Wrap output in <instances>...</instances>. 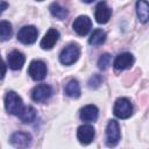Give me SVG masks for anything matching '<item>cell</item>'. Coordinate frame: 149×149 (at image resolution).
Here are the masks:
<instances>
[{"mask_svg":"<svg viewBox=\"0 0 149 149\" xmlns=\"http://www.w3.org/2000/svg\"><path fill=\"white\" fill-rule=\"evenodd\" d=\"M80 56V48L76 43L66 45L59 54V62L63 65H72Z\"/></svg>","mask_w":149,"mask_h":149,"instance_id":"cell-1","label":"cell"},{"mask_svg":"<svg viewBox=\"0 0 149 149\" xmlns=\"http://www.w3.org/2000/svg\"><path fill=\"white\" fill-rule=\"evenodd\" d=\"M5 108L9 114L19 115L23 108L21 97L14 91H8L5 97Z\"/></svg>","mask_w":149,"mask_h":149,"instance_id":"cell-2","label":"cell"},{"mask_svg":"<svg viewBox=\"0 0 149 149\" xmlns=\"http://www.w3.org/2000/svg\"><path fill=\"white\" fill-rule=\"evenodd\" d=\"M114 114L119 119H128L133 114V105L127 98H119L114 104Z\"/></svg>","mask_w":149,"mask_h":149,"instance_id":"cell-3","label":"cell"},{"mask_svg":"<svg viewBox=\"0 0 149 149\" xmlns=\"http://www.w3.org/2000/svg\"><path fill=\"white\" fill-rule=\"evenodd\" d=\"M121 139L120 126L118 121L111 120L106 127V144L108 147H115Z\"/></svg>","mask_w":149,"mask_h":149,"instance_id":"cell-4","label":"cell"},{"mask_svg":"<svg viewBox=\"0 0 149 149\" xmlns=\"http://www.w3.org/2000/svg\"><path fill=\"white\" fill-rule=\"evenodd\" d=\"M28 74L36 81L43 80L47 76V65L40 59H34L30 62L28 68Z\"/></svg>","mask_w":149,"mask_h":149,"instance_id":"cell-5","label":"cell"},{"mask_svg":"<svg viewBox=\"0 0 149 149\" xmlns=\"http://www.w3.org/2000/svg\"><path fill=\"white\" fill-rule=\"evenodd\" d=\"M37 28L34 26H24L17 33V40L23 44H33L37 38Z\"/></svg>","mask_w":149,"mask_h":149,"instance_id":"cell-6","label":"cell"},{"mask_svg":"<svg viewBox=\"0 0 149 149\" xmlns=\"http://www.w3.org/2000/svg\"><path fill=\"white\" fill-rule=\"evenodd\" d=\"M72 28L73 30L80 35V36H85L88 34V31L91 30L92 28V22H91V19L86 15H80L78 16L73 23H72Z\"/></svg>","mask_w":149,"mask_h":149,"instance_id":"cell-7","label":"cell"},{"mask_svg":"<svg viewBox=\"0 0 149 149\" xmlns=\"http://www.w3.org/2000/svg\"><path fill=\"white\" fill-rule=\"evenodd\" d=\"M52 95V88L51 86L47 84H40L35 86L31 91V99L36 102H42L48 100Z\"/></svg>","mask_w":149,"mask_h":149,"instance_id":"cell-8","label":"cell"},{"mask_svg":"<svg viewBox=\"0 0 149 149\" xmlns=\"http://www.w3.org/2000/svg\"><path fill=\"white\" fill-rule=\"evenodd\" d=\"M31 135L26 132H15L12 134L9 142L16 148H27L31 144Z\"/></svg>","mask_w":149,"mask_h":149,"instance_id":"cell-9","label":"cell"},{"mask_svg":"<svg viewBox=\"0 0 149 149\" xmlns=\"http://www.w3.org/2000/svg\"><path fill=\"white\" fill-rule=\"evenodd\" d=\"M112 15V9L107 6V3L105 1H100L97 7H95V12H94V17L95 21L100 24H105L109 21Z\"/></svg>","mask_w":149,"mask_h":149,"instance_id":"cell-10","label":"cell"},{"mask_svg":"<svg viewBox=\"0 0 149 149\" xmlns=\"http://www.w3.org/2000/svg\"><path fill=\"white\" fill-rule=\"evenodd\" d=\"M95 132L91 125H81L77 130V139L81 144H90L94 139Z\"/></svg>","mask_w":149,"mask_h":149,"instance_id":"cell-11","label":"cell"},{"mask_svg":"<svg viewBox=\"0 0 149 149\" xmlns=\"http://www.w3.org/2000/svg\"><path fill=\"white\" fill-rule=\"evenodd\" d=\"M58 38H59V31L57 29H55V28H50L45 33V35L43 36V38L41 40L40 45H41V48L43 50H50L57 43Z\"/></svg>","mask_w":149,"mask_h":149,"instance_id":"cell-12","label":"cell"},{"mask_svg":"<svg viewBox=\"0 0 149 149\" xmlns=\"http://www.w3.org/2000/svg\"><path fill=\"white\" fill-rule=\"evenodd\" d=\"M134 56L129 52H122L120 55L116 56V58L114 59V69L118 71H122L126 69H129L133 64H134Z\"/></svg>","mask_w":149,"mask_h":149,"instance_id":"cell-13","label":"cell"},{"mask_svg":"<svg viewBox=\"0 0 149 149\" xmlns=\"http://www.w3.org/2000/svg\"><path fill=\"white\" fill-rule=\"evenodd\" d=\"M24 62H26V57H24V55H23L22 52H20L19 50H13V51H10V52L8 54L7 64H8V66H9L12 70H14V71L20 70V69L23 66Z\"/></svg>","mask_w":149,"mask_h":149,"instance_id":"cell-14","label":"cell"},{"mask_svg":"<svg viewBox=\"0 0 149 149\" xmlns=\"http://www.w3.org/2000/svg\"><path fill=\"white\" fill-rule=\"evenodd\" d=\"M79 116L84 122H94L99 116V109L94 105H86L80 109Z\"/></svg>","mask_w":149,"mask_h":149,"instance_id":"cell-15","label":"cell"},{"mask_svg":"<svg viewBox=\"0 0 149 149\" xmlns=\"http://www.w3.org/2000/svg\"><path fill=\"white\" fill-rule=\"evenodd\" d=\"M136 14L140 22L146 23L149 21V2L146 0L136 1Z\"/></svg>","mask_w":149,"mask_h":149,"instance_id":"cell-16","label":"cell"},{"mask_svg":"<svg viewBox=\"0 0 149 149\" xmlns=\"http://www.w3.org/2000/svg\"><path fill=\"white\" fill-rule=\"evenodd\" d=\"M64 93L70 98H78L80 95V86L78 80L76 79L69 80L64 87Z\"/></svg>","mask_w":149,"mask_h":149,"instance_id":"cell-17","label":"cell"},{"mask_svg":"<svg viewBox=\"0 0 149 149\" xmlns=\"http://www.w3.org/2000/svg\"><path fill=\"white\" fill-rule=\"evenodd\" d=\"M105 41H106V33L100 28L94 29L88 38V43L93 47H99V45L104 44Z\"/></svg>","mask_w":149,"mask_h":149,"instance_id":"cell-18","label":"cell"},{"mask_svg":"<svg viewBox=\"0 0 149 149\" xmlns=\"http://www.w3.org/2000/svg\"><path fill=\"white\" fill-rule=\"evenodd\" d=\"M19 118L23 123H30L36 119V109L31 106H26L20 112Z\"/></svg>","mask_w":149,"mask_h":149,"instance_id":"cell-19","label":"cell"},{"mask_svg":"<svg viewBox=\"0 0 149 149\" xmlns=\"http://www.w3.org/2000/svg\"><path fill=\"white\" fill-rule=\"evenodd\" d=\"M49 10H50L52 16H55V17H57L59 20H64L69 14L68 9L64 8L63 6H61L58 2H52L50 5V7H49Z\"/></svg>","mask_w":149,"mask_h":149,"instance_id":"cell-20","label":"cell"},{"mask_svg":"<svg viewBox=\"0 0 149 149\" xmlns=\"http://www.w3.org/2000/svg\"><path fill=\"white\" fill-rule=\"evenodd\" d=\"M13 34V29H12V24L8 22V21H5L2 20L0 22V37H1V41H7L10 38Z\"/></svg>","mask_w":149,"mask_h":149,"instance_id":"cell-21","label":"cell"},{"mask_svg":"<svg viewBox=\"0 0 149 149\" xmlns=\"http://www.w3.org/2000/svg\"><path fill=\"white\" fill-rule=\"evenodd\" d=\"M109 64H111V55L107 52L102 54L98 59V68L100 70H106Z\"/></svg>","mask_w":149,"mask_h":149,"instance_id":"cell-22","label":"cell"},{"mask_svg":"<svg viewBox=\"0 0 149 149\" xmlns=\"http://www.w3.org/2000/svg\"><path fill=\"white\" fill-rule=\"evenodd\" d=\"M102 77L100 76V74H93L90 79H88V81H87V86L90 87V88H98L101 84H102Z\"/></svg>","mask_w":149,"mask_h":149,"instance_id":"cell-23","label":"cell"},{"mask_svg":"<svg viewBox=\"0 0 149 149\" xmlns=\"http://www.w3.org/2000/svg\"><path fill=\"white\" fill-rule=\"evenodd\" d=\"M6 7H7V3L5 1H1V12H3L6 9Z\"/></svg>","mask_w":149,"mask_h":149,"instance_id":"cell-24","label":"cell"},{"mask_svg":"<svg viewBox=\"0 0 149 149\" xmlns=\"http://www.w3.org/2000/svg\"><path fill=\"white\" fill-rule=\"evenodd\" d=\"M84 2H86V3H91V2H93L94 0H83Z\"/></svg>","mask_w":149,"mask_h":149,"instance_id":"cell-25","label":"cell"},{"mask_svg":"<svg viewBox=\"0 0 149 149\" xmlns=\"http://www.w3.org/2000/svg\"><path fill=\"white\" fill-rule=\"evenodd\" d=\"M37 1H42V0H37Z\"/></svg>","mask_w":149,"mask_h":149,"instance_id":"cell-26","label":"cell"}]
</instances>
